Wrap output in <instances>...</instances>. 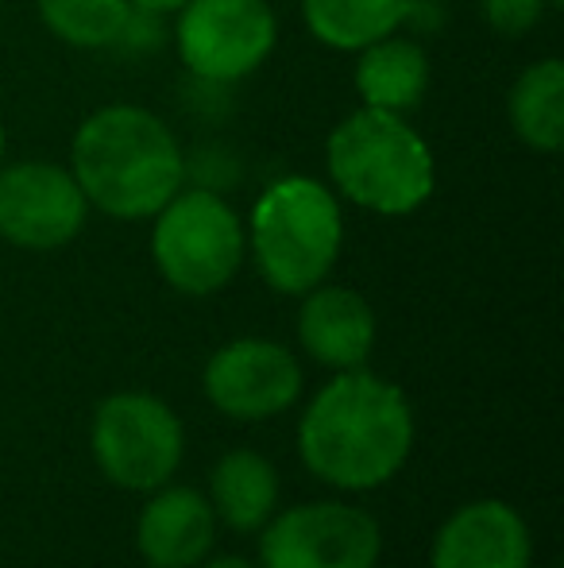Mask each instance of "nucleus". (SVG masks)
Returning <instances> with one entry per match:
<instances>
[{
	"label": "nucleus",
	"instance_id": "f257e3e1",
	"mask_svg": "<svg viewBox=\"0 0 564 568\" xmlns=\"http://www.w3.org/2000/svg\"><path fill=\"white\" fill-rule=\"evenodd\" d=\"M414 453V410L399 383L352 367L337 372L298 422V456L337 491H376Z\"/></svg>",
	"mask_w": 564,
	"mask_h": 568
},
{
	"label": "nucleus",
	"instance_id": "f03ea898",
	"mask_svg": "<svg viewBox=\"0 0 564 568\" xmlns=\"http://www.w3.org/2000/svg\"><path fill=\"white\" fill-rule=\"evenodd\" d=\"M70 174L105 217L147 221L186 182L174 132L140 105H105L82 120L70 148Z\"/></svg>",
	"mask_w": 564,
	"mask_h": 568
},
{
	"label": "nucleus",
	"instance_id": "7ed1b4c3",
	"mask_svg": "<svg viewBox=\"0 0 564 568\" xmlns=\"http://www.w3.org/2000/svg\"><path fill=\"white\" fill-rule=\"evenodd\" d=\"M325 159L340 194L379 217H407L433 194V151L402 113L363 105L332 128Z\"/></svg>",
	"mask_w": 564,
	"mask_h": 568
},
{
	"label": "nucleus",
	"instance_id": "20e7f679",
	"mask_svg": "<svg viewBox=\"0 0 564 568\" xmlns=\"http://www.w3.org/2000/svg\"><path fill=\"white\" fill-rule=\"evenodd\" d=\"M248 244L264 283L301 298L337 267L345 244L340 202L329 186L306 174L271 182L252 210Z\"/></svg>",
	"mask_w": 564,
	"mask_h": 568
},
{
	"label": "nucleus",
	"instance_id": "39448f33",
	"mask_svg": "<svg viewBox=\"0 0 564 568\" xmlns=\"http://www.w3.org/2000/svg\"><path fill=\"white\" fill-rule=\"evenodd\" d=\"M244 252L248 232L233 205L213 190H178L155 213L151 260L163 283H171L178 294L205 298L225 291L240 271Z\"/></svg>",
	"mask_w": 564,
	"mask_h": 568
},
{
	"label": "nucleus",
	"instance_id": "423d86ee",
	"mask_svg": "<svg viewBox=\"0 0 564 568\" xmlns=\"http://www.w3.org/2000/svg\"><path fill=\"white\" fill-rule=\"evenodd\" d=\"M90 453L113 487L147 495L171 484L182 468L186 434L163 398L147 390H116L93 414Z\"/></svg>",
	"mask_w": 564,
	"mask_h": 568
},
{
	"label": "nucleus",
	"instance_id": "0eeeda50",
	"mask_svg": "<svg viewBox=\"0 0 564 568\" xmlns=\"http://www.w3.org/2000/svg\"><path fill=\"white\" fill-rule=\"evenodd\" d=\"M379 554L376 518L337 499L275 510L259 530V568H376Z\"/></svg>",
	"mask_w": 564,
	"mask_h": 568
},
{
	"label": "nucleus",
	"instance_id": "6e6552de",
	"mask_svg": "<svg viewBox=\"0 0 564 568\" xmlns=\"http://www.w3.org/2000/svg\"><path fill=\"white\" fill-rule=\"evenodd\" d=\"M279 23L267 0H186L178 8V54L205 82H240L275 51Z\"/></svg>",
	"mask_w": 564,
	"mask_h": 568
},
{
	"label": "nucleus",
	"instance_id": "1a4fd4ad",
	"mask_svg": "<svg viewBox=\"0 0 564 568\" xmlns=\"http://www.w3.org/2000/svg\"><path fill=\"white\" fill-rule=\"evenodd\" d=\"M213 410L233 422H267L290 410L301 395V367L279 341L240 337L217 348L202 375Z\"/></svg>",
	"mask_w": 564,
	"mask_h": 568
},
{
	"label": "nucleus",
	"instance_id": "9d476101",
	"mask_svg": "<svg viewBox=\"0 0 564 568\" xmlns=\"http://www.w3.org/2000/svg\"><path fill=\"white\" fill-rule=\"evenodd\" d=\"M90 202L70 166L28 159L0 171V236L28 252H54L82 232Z\"/></svg>",
	"mask_w": 564,
	"mask_h": 568
},
{
	"label": "nucleus",
	"instance_id": "9b49d317",
	"mask_svg": "<svg viewBox=\"0 0 564 568\" xmlns=\"http://www.w3.org/2000/svg\"><path fill=\"white\" fill-rule=\"evenodd\" d=\"M534 538L511 503L475 499L441 523L429 549V568H530Z\"/></svg>",
	"mask_w": 564,
	"mask_h": 568
},
{
	"label": "nucleus",
	"instance_id": "f8f14e48",
	"mask_svg": "<svg viewBox=\"0 0 564 568\" xmlns=\"http://www.w3.org/2000/svg\"><path fill=\"white\" fill-rule=\"evenodd\" d=\"M147 495L136 523L140 557L151 568H197L213 554L221 526L209 499L178 484H163Z\"/></svg>",
	"mask_w": 564,
	"mask_h": 568
},
{
	"label": "nucleus",
	"instance_id": "ddd939ff",
	"mask_svg": "<svg viewBox=\"0 0 564 568\" xmlns=\"http://www.w3.org/2000/svg\"><path fill=\"white\" fill-rule=\"evenodd\" d=\"M301 298L306 302L298 310V341L309 359H317L329 372H352L368 364L379 325L363 294L317 283Z\"/></svg>",
	"mask_w": 564,
	"mask_h": 568
},
{
	"label": "nucleus",
	"instance_id": "4468645a",
	"mask_svg": "<svg viewBox=\"0 0 564 568\" xmlns=\"http://www.w3.org/2000/svg\"><path fill=\"white\" fill-rule=\"evenodd\" d=\"M209 507L236 534H256L279 510V471L256 449L225 453L209 471Z\"/></svg>",
	"mask_w": 564,
	"mask_h": 568
},
{
	"label": "nucleus",
	"instance_id": "2eb2a0df",
	"mask_svg": "<svg viewBox=\"0 0 564 568\" xmlns=\"http://www.w3.org/2000/svg\"><path fill=\"white\" fill-rule=\"evenodd\" d=\"M356 90L363 105L387 109V113H407L418 109L429 90V59L414 39L383 36L363 47L356 62Z\"/></svg>",
	"mask_w": 564,
	"mask_h": 568
},
{
	"label": "nucleus",
	"instance_id": "dca6fc26",
	"mask_svg": "<svg viewBox=\"0 0 564 568\" xmlns=\"http://www.w3.org/2000/svg\"><path fill=\"white\" fill-rule=\"evenodd\" d=\"M414 0H301L306 28L332 51H363L407 23Z\"/></svg>",
	"mask_w": 564,
	"mask_h": 568
},
{
	"label": "nucleus",
	"instance_id": "f3484780",
	"mask_svg": "<svg viewBox=\"0 0 564 568\" xmlns=\"http://www.w3.org/2000/svg\"><path fill=\"white\" fill-rule=\"evenodd\" d=\"M511 128L534 151H557L564 143V67L561 59H542L511 85Z\"/></svg>",
	"mask_w": 564,
	"mask_h": 568
},
{
	"label": "nucleus",
	"instance_id": "a211bd4d",
	"mask_svg": "<svg viewBox=\"0 0 564 568\" xmlns=\"http://www.w3.org/2000/svg\"><path fill=\"white\" fill-rule=\"evenodd\" d=\"M35 4L51 36L82 51L121 43L132 16V0H35Z\"/></svg>",
	"mask_w": 564,
	"mask_h": 568
},
{
	"label": "nucleus",
	"instance_id": "6ab92c4d",
	"mask_svg": "<svg viewBox=\"0 0 564 568\" xmlns=\"http://www.w3.org/2000/svg\"><path fill=\"white\" fill-rule=\"evenodd\" d=\"M483 4V16L488 23L506 39H519L526 36L530 28H537L550 8V0H480Z\"/></svg>",
	"mask_w": 564,
	"mask_h": 568
},
{
	"label": "nucleus",
	"instance_id": "aec40b11",
	"mask_svg": "<svg viewBox=\"0 0 564 568\" xmlns=\"http://www.w3.org/2000/svg\"><path fill=\"white\" fill-rule=\"evenodd\" d=\"M182 4H186V0H132V8H143V12H155V16L178 12Z\"/></svg>",
	"mask_w": 564,
	"mask_h": 568
},
{
	"label": "nucleus",
	"instance_id": "412c9836",
	"mask_svg": "<svg viewBox=\"0 0 564 568\" xmlns=\"http://www.w3.org/2000/svg\"><path fill=\"white\" fill-rule=\"evenodd\" d=\"M197 568H259V565L248 561V557H233V554H228V557H213V561L205 557V561L197 565Z\"/></svg>",
	"mask_w": 564,
	"mask_h": 568
},
{
	"label": "nucleus",
	"instance_id": "4be33fe9",
	"mask_svg": "<svg viewBox=\"0 0 564 568\" xmlns=\"http://www.w3.org/2000/svg\"><path fill=\"white\" fill-rule=\"evenodd\" d=\"M0 159H4V124H0Z\"/></svg>",
	"mask_w": 564,
	"mask_h": 568
},
{
	"label": "nucleus",
	"instance_id": "5701e85b",
	"mask_svg": "<svg viewBox=\"0 0 564 568\" xmlns=\"http://www.w3.org/2000/svg\"><path fill=\"white\" fill-rule=\"evenodd\" d=\"M564 4V0H550V8H561Z\"/></svg>",
	"mask_w": 564,
	"mask_h": 568
}]
</instances>
